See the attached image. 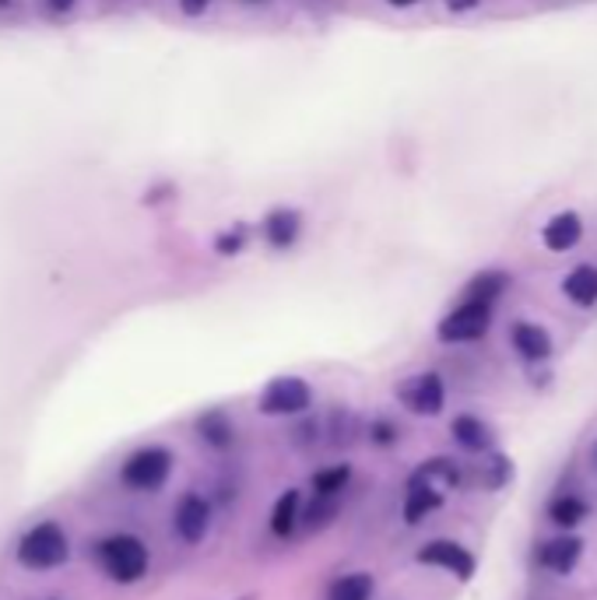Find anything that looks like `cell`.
<instances>
[{"label": "cell", "mask_w": 597, "mask_h": 600, "mask_svg": "<svg viewBox=\"0 0 597 600\" xmlns=\"http://www.w3.org/2000/svg\"><path fill=\"white\" fill-rule=\"evenodd\" d=\"M341 516V499L338 495H313L303 505V530L324 534L334 527V519Z\"/></svg>", "instance_id": "cell-23"}, {"label": "cell", "mask_w": 597, "mask_h": 600, "mask_svg": "<svg viewBox=\"0 0 597 600\" xmlns=\"http://www.w3.org/2000/svg\"><path fill=\"white\" fill-rule=\"evenodd\" d=\"M317 436H320V421L303 415V421H298V429H295V442L298 446H309V442H317Z\"/></svg>", "instance_id": "cell-27"}, {"label": "cell", "mask_w": 597, "mask_h": 600, "mask_svg": "<svg viewBox=\"0 0 597 600\" xmlns=\"http://www.w3.org/2000/svg\"><path fill=\"white\" fill-rule=\"evenodd\" d=\"M240 600H254V597H240Z\"/></svg>", "instance_id": "cell-35"}, {"label": "cell", "mask_w": 597, "mask_h": 600, "mask_svg": "<svg viewBox=\"0 0 597 600\" xmlns=\"http://www.w3.org/2000/svg\"><path fill=\"white\" fill-rule=\"evenodd\" d=\"M580 240H584V218H580L576 211H559V215L548 218L545 229H541V243L552 253L573 249Z\"/></svg>", "instance_id": "cell-17"}, {"label": "cell", "mask_w": 597, "mask_h": 600, "mask_svg": "<svg viewBox=\"0 0 597 600\" xmlns=\"http://www.w3.org/2000/svg\"><path fill=\"white\" fill-rule=\"evenodd\" d=\"M366 439L376 450H394L401 439V429H398V421H390V418H373L366 425Z\"/></svg>", "instance_id": "cell-25"}, {"label": "cell", "mask_w": 597, "mask_h": 600, "mask_svg": "<svg viewBox=\"0 0 597 600\" xmlns=\"http://www.w3.org/2000/svg\"><path fill=\"white\" fill-rule=\"evenodd\" d=\"M407 481H422V485H436L443 488V492H461V488H471V478H467V464L458 461V456H426V461H418L407 474Z\"/></svg>", "instance_id": "cell-10"}, {"label": "cell", "mask_w": 597, "mask_h": 600, "mask_svg": "<svg viewBox=\"0 0 597 600\" xmlns=\"http://www.w3.org/2000/svg\"><path fill=\"white\" fill-rule=\"evenodd\" d=\"M562 295L580 309H594L597 306V267L594 264L573 267L562 281Z\"/></svg>", "instance_id": "cell-20"}, {"label": "cell", "mask_w": 597, "mask_h": 600, "mask_svg": "<svg viewBox=\"0 0 597 600\" xmlns=\"http://www.w3.org/2000/svg\"><path fill=\"white\" fill-rule=\"evenodd\" d=\"M172 464L176 456L166 446H141L134 450L120 467V481L134 488V492H159V488L172 478Z\"/></svg>", "instance_id": "cell-5"}, {"label": "cell", "mask_w": 597, "mask_h": 600, "mask_svg": "<svg viewBox=\"0 0 597 600\" xmlns=\"http://www.w3.org/2000/svg\"><path fill=\"white\" fill-rule=\"evenodd\" d=\"M415 565L439 568V573L453 576L458 583H471L478 573V555L467 544L453 541V537H429L415 548Z\"/></svg>", "instance_id": "cell-4"}, {"label": "cell", "mask_w": 597, "mask_h": 600, "mask_svg": "<svg viewBox=\"0 0 597 600\" xmlns=\"http://www.w3.org/2000/svg\"><path fill=\"white\" fill-rule=\"evenodd\" d=\"M355 478V467L352 464H331V467H320V470H313V478H309V488H313V495H344L349 492V485Z\"/></svg>", "instance_id": "cell-24"}, {"label": "cell", "mask_w": 597, "mask_h": 600, "mask_svg": "<svg viewBox=\"0 0 597 600\" xmlns=\"http://www.w3.org/2000/svg\"><path fill=\"white\" fill-rule=\"evenodd\" d=\"M447 505V492L436 485H422V481H404V499H401V519L404 527H418L422 519H429Z\"/></svg>", "instance_id": "cell-13"}, {"label": "cell", "mask_w": 597, "mask_h": 600, "mask_svg": "<svg viewBox=\"0 0 597 600\" xmlns=\"http://www.w3.org/2000/svg\"><path fill=\"white\" fill-rule=\"evenodd\" d=\"M584 548H587V541L576 530H559L556 537H548V541L538 544L534 559H538V565L548 568V573L573 576L580 562H584Z\"/></svg>", "instance_id": "cell-8"}, {"label": "cell", "mask_w": 597, "mask_h": 600, "mask_svg": "<svg viewBox=\"0 0 597 600\" xmlns=\"http://www.w3.org/2000/svg\"><path fill=\"white\" fill-rule=\"evenodd\" d=\"M194 432L200 436L204 446H211V450H218V453L229 450L232 442H235V425H232V418L226 415L222 407H208L204 415H197Z\"/></svg>", "instance_id": "cell-18"}, {"label": "cell", "mask_w": 597, "mask_h": 600, "mask_svg": "<svg viewBox=\"0 0 597 600\" xmlns=\"http://www.w3.org/2000/svg\"><path fill=\"white\" fill-rule=\"evenodd\" d=\"M443 4H447L453 14H464V11H475V8H478V0H443Z\"/></svg>", "instance_id": "cell-29"}, {"label": "cell", "mask_w": 597, "mask_h": 600, "mask_svg": "<svg viewBox=\"0 0 597 600\" xmlns=\"http://www.w3.org/2000/svg\"><path fill=\"white\" fill-rule=\"evenodd\" d=\"M513 474H516L513 456L502 453V450L475 456V464H467L471 488H482V492H502V488L513 481Z\"/></svg>", "instance_id": "cell-12"}, {"label": "cell", "mask_w": 597, "mask_h": 600, "mask_svg": "<svg viewBox=\"0 0 597 600\" xmlns=\"http://www.w3.org/2000/svg\"><path fill=\"white\" fill-rule=\"evenodd\" d=\"M510 281L513 278L507 271H482V274H475L464 284L461 298H464V303H489V306H496L499 298L507 295Z\"/></svg>", "instance_id": "cell-21"}, {"label": "cell", "mask_w": 597, "mask_h": 600, "mask_svg": "<svg viewBox=\"0 0 597 600\" xmlns=\"http://www.w3.org/2000/svg\"><path fill=\"white\" fill-rule=\"evenodd\" d=\"M450 439H453V446H458L461 453L467 456H485V453H492L496 450V429L485 418L478 415H453L450 421Z\"/></svg>", "instance_id": "cell-11"}, {"label": "cell", "mask_w": 597, "mask_h": 600, "mask_svg": "<svg viewBox=\"0 0 597 600\" xmlns=\"http://www.w3.org/2000/svg\"><path fill=\"white\" fill-rule=\"evenodd\" d=\"M246 240H249L246 225H232L229 232H222L215 240V253H222V257H240V253L246 249Z\"/></svg>", "instance_id": "cell-26"}, {"label": "cell", "mask_w": 597, "mask_h": 600, "mask_svg": "<svg viewBox=\"0 0 597 600\" xmlns=\"http://www.w3.org/2000/svg\"><path fill=\"white\" fill-rule=\"evenodd\" d=\"M71 559V541L60 524L53 519H42L33 530H25V537L19 541V562L33 573H50V568H60Z\"/></svg>", "instance_id": "cell-2"}, {"label": "cell", "mask_w": 597, "mask_h": 600, "mask_svg": "<svg viewBox=\"0 0 597 600\" xmlns=\"http://www.w3.org/2000/svg\"><path fill=\"white\" fill-rule=\"evenodd\" d=\"M303 492L298 488H285L275 505H271V516H267V530H271L275 537H281V541H289V537L303 527Z\"/></svg>", "instance_id": "cell-16"}, {"label": "cell", "mask_w": 597, "mask_h": 600, "mask_svg": "<svg viewBox=\"0 0 597 600\" xmlns=\"http://www.w3.org/2000/svg\"><path fill=\"white\" fill-rule=\"evenodd\" d=\"M46 4H50V11H53V14H68V11L77 4V0H46Z\"/></svg>", "instance_id": "cell-30"}, {"label": "cell", "mask_w": 597, "mask_h": 600, "mask_svg": "<svg viewBox=\"0 0 597 600\" xmlns=\"http://www.w3.org/2000/svg\"><path fill=\"white\" fill-rule=\"evenodd\" d=\"M492 316H496V306H489V303H464V298H461V303L436 323V338L443 344L482 341L485 334H489Z\"/></svg>", "instance_id": "cell-6"}, {"label": "cell", "mask_w": 597, "mask_h": 600, "mask_svg": "<svg viewBox=\"0 0 597 600\" xmlns=\"http://www.w3.org/2000/svg\"><path fill=\"white\" fill-rule=\"evenodd\" d=\"M387 4H390V8H415L418 0H387Z\"/></svg>", "instance_id": "cell-31"}, {"label": "cell", "mask_w": 597, "mask_h": 600, "mask_svg": "<svg viewBox=\"0 0 597 600\" xmlns=\"http://www.w3.org/2000/svg\"><path fill=\"white\" fill-rule=\"evenodd\" d=\"M313 407V387L303 376H275L257 397V411L264 418H303Z\"/></svg>", "instance_id": "cell-3"}, {"label": "cell", "mask_w": 597, "mask_h": 600, "mask_svg": "<svg viewBox=\"0 0 597 600\" xmlns=\"http://www.w3.org/2000/svg\"><path fill=\"white\" fill-rule=\"evenodd\" d=\"M590 453H594V464H597V442H594V450H590Z\"/></svg>", "instance_id": "cell-34"}, {"label": "cell", "mask_w": 597, "mask_h": 600, "mask_svg": "<svg viewBox=\"0 0 597 600\" xmlns=\"http://www.w3.org/2000/svg\"><path fill=\"white\" fill-rule=\"evenodd\" d=\"M264 243L278 249V253H285L295 246V240L303 235V215H298L295 208H271L264 215Z\"/></svg>", "instance_id": "cell-15"}, {"label": "cell", "mask_w": 597, "mask_h": 600, "mask_svg": "<svg viewBox=\"0 0 597 600\" xmlns=\"http://www.w3.org/2000/svg\"><path fill=\"white\" fill-rule=\"evenodd\" d=\"M545 513H548V519H552L559 530H576V527H584L590 519L594 505L587 499L573 495V492H562V495H556L552 502H548Z\"/></svg>", "instance_id": "cell-19"}, {"label": "cell", "mask_w": 597, "mask_h": 600, "mask_svg": "<svg viewBox=\"0 0 597 600\" xmlns=\"http://www.w3.org/2000/svg\"><path fill=\"white\" fill-rule=\"evenodd\" d=\"M96 559L102 565V573L120 583V587H131V583L148 576L151 565V551L148 544L134 534H109L96 544Z\"/></svg>", "instance_id": "cell-1"}, {"label": "cell", "mask_w": 597, "mask_h": 600, "mask_svg": "<svg viewBox=\"0 0 597 600\" xmlns=\"http://www.w3.org/2000/svg\"><path fill=\"white\" fill-rule=\"evenodd\" d=\"M510 344H513V352L527 362V366H545V362L552 358V352H556L552 334H548L541 323H531V320H516L510 327Z\"/></svg>", "instance_id": "cell-14"}, {"label": "cell", "mask_w": 597, "mask_h": 600, "mask_svg": "<svg viewBox=\"0 0 597 600\" xmlns=\"http://www.w3.org/2000/svg\"><path fill=\"white\" fill-rule=\"evenodd\" d=\"M398 401L404 411H412L418 418H439L447 407V383L439 372H415L398 383Z\"/></svg>", "instance_id": "cell-7"}, {"label": "cell", "mask_w": 597, "mask_h": 600, "mask_svg": "<svg viewBox=\"0 0 597 600\" xmlns=\"http://www.w3.org/2000/svg\"><path fill=\"white\" fill-rule=\"evenodd\" d=\"M376 593V576L366 568H355V573L338 576L331 587H327L324 600H373Z\"/></svg>", "instance_id": "cell-22"}, {"label": "cell", "mask_w": 597, "mask_h": 600, "mask_svg": "<svg viewBox=\"0 0 597 600\" xmlns=\"http://www.w3.org/2000/svg\"><path fill=\"white\" fill-rule=\"evenodd\" d=\"M243 4H267V0H243Z\"/></svg>", "instance_id": "cell-32"}, {"label": "cell", "mask_w": 597, "mask_h": 600, "mask_svg": "<svg viewBox=\"0 0 597 600\" xmlns=\"http://www.w3.org/2000/svg\"><path fill=\"white\" fill-rule=\"evenodd\" d=\"M211 502L204 499L200 492H186L176 510H172V530H176V537L183 544H200L204 537L211 534Z\"/></svg>", "instance_id": "cell-9"}, {"label": "cell", "mask_w": 597, "mask_h": 600, "mask_svg": "<svg viewBox=\"0 0 597 600\" xmlns=\"http://www.w3.org/2000/svg\"><path fill=\"white\" fill-rule=\"evenodd\" d=\"M0 8H11V0H0Z\"/></svg>", "instance_id": "cell-33"}, {"label": "cell", "mask_w": 597, "mask_h": 600, "mask_svg": "<svg viewBox=\"0 0 597 600\" xmlns=\"http://www.w3.org/2000/svg\"><path fill=\"white\" fill-rule=\"evenodd\" d=\"M208 8H211V0H180V11L186 19H197V14H204Z\"/></svg>", "instance_id": "cell-28"}]
</instances>
